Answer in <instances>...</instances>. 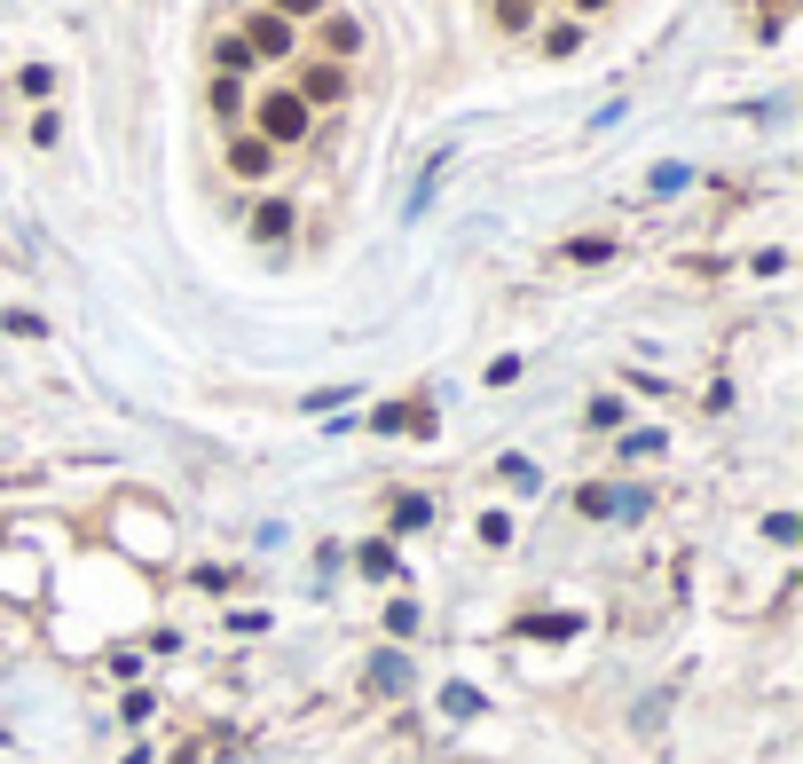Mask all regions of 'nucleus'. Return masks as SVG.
Masks as SVG:
<instances>
[{"mask_svg": "<svg viewBox=\"0 0 803 764\" xmlns=\"http://www.w3.org/2000/svg\"><path fill=\"white\" fill-rule=\"evenodd\" d=\"M481 544H512V520L505 513H481Z\"/></svg>", "mask_w": 803, "mask_h": 764, "instance_id": "22", "label": "nucleus"}, {"mask_svg": "<svg viewBox=\"0 0 803 764\" xmlns=\"http://www.w3.org/2000/svg\"><path fill=\"white\" fill-rule=\"evenodd\" d=\"M567 260H576V269H598V260H615V237H567Z\"/></svg>", "mask_w": 803, "mask_h": 764, "instance_id": "10", "label": "nucleus"}, {"mask_svg": "<svg viewBox=\"0 0 803 764\" xmlns=\"http://www.w3.org/2000/svg\"><path fill=\"white\" fill-rule=\"evenodd\" d=\"M386 630H394V639H418V607L394 600V607H386Z\"/></svg>", "mask_w": 803, "mask_h": 764, "instance_id": "17", "label": "nucleus"}, {"mask_svg": "<svg viewBox=\"0 0 803 764\" xmlns=\"http://www.w3.org/2000/svg\"><path fill=\"white\" fill-rule=\"evenodd\" d=\"M576 505H583L591 520H607V513H615V489H583V496H576Z\"/></svg>", "mask_w": 803, "mask_h": 764, "instance_id": "21", "label": "nucleus"}, {"mask_svg": "<svg viewBox=\"0 0 803 764\" xmlns=\"http://www.w3.org/2000/svg\"><path fill=\"white\" fill-rule=\"evenodd\" d=\"M252 237H260V245H284V237H292V206H284V197H268V206L252 213Z\"/></svg>", "mask_w": 803, "mask_h": 764, "instance_id": "5", "label": "nucleus"}, {"mask_svg": "<svg viewBox=\"0 0 803 764\" xmlns=\"http://www.w3.org/2000/svg\"><path fill=\"white\" fill-rule=\"evenodd\" d=\"M442 717H457V725L481 717V693H473V686H442Z\"/></svg>", "mask_w": 803, "mask_h": 764, "instance_id": "12", "label": "nucleus"}, {"mask_svg": "<svg viewBox=\"0 0 803 764\" xmlns=\"http://www.w3.org/2000/svg\"><path fill=\"white\" fill-rule=\"evenodd\" d=\"M292 95H299V103H308V111H316V103H339V95H347V63H308V72H299V87H292Z\"/></svg>", "mask_w": 803, "mask_h": 764, "instance_id": "2", "label": "nucleus"}, {"mask_svg": "<svg viewBox=\"0 0 803 764\" xmlns=\"http://www.w3.org/2000/svg\"><path fill=\"white\" fill-rule=\"evenodd\" d=\"M576 9H607V0H576Z\"/></svg>", "mask_w": 803, "mask_h": 764, "instance_id": "26", "label": "nucleus"}, {"mask_svg": "<svg viewBox=\"0 0 803 764\" xmlns=\"http://www.w3.org/2000/svg\"><path fill=\"white\" fill-rule=\"evenodd\" d=\"M213 111H221V119H237V111H245V87H237V79H228V72L213 79Z\"/></svg>", "mask_w": 803, "mask_h": 764, "instance_id": "16", "label": "nucleus"}, {"mask_svg": "<svg viewBox=\"0 0 803 764\" xmlns=\"http://www.w3.org/2000/svg\"><path fill=\"white\" fill-rule=\"evenodd\" d=\"M496 473H505L512 489H535V465H528V457H505V465H496Z\"/></svg>", "mask_w": 803, "mask_h": 764, "instance_id": "24", "label": "nucleus"}, {"mask_svg": "<svg viewBox=\"0 0 803 764\" xmlns=\"http://www.w3.org/2000/svg\"><path fill=\"white\" fill-rule=\"evenodd\" d=\"M323 48H331V63L355 56V48H362V24H355V16H331V24H323Z\"/></svg>", "mask_w": 803, "mask_h": 764, "instance_id": "7", "label": "nucleus"}, {"mask_svg": "<svg viewBox=\"0 0 803 764\" xmlns=\"http://www.w3.org/2000/svg\"><path fill=\"white\" fill-rule=\"evenodd\" d=\"M308 103H299V95L284 87V95H268V103H260V143L268 150H284V143H308Z\"/></svg>", "mask_w": 803, "mask_h": 764, "instance_id": "1", "label": "nucleus"}, {"mask_svg": "<svg viewBox=\"0 0 803 764\" xmlns=\"http://www.w3.org/2000/svg\"><path fill=\"white\" fill-rule=\"evenodd\" d=\"M394 528H433V496H410V489H402V496H394Z\"/></svg>", "mask_w": 803, "mask_h": 764, "instance_id": "9", "label": "nucleus"}, {"mask_svg": "<svg viewBox=\"0 0 803 764\" xmlns=\"http://www.w3.org/2000/svg\"><path fill=\"white\" fill-rule=\"evenodd\" d=\"M268 158H276V150H268L260 135H237V143H228V165H237V174H268Z\"/></svg>", "mask_w": 803, "mask_h": 764, "instance_id": "6", "label": "nucleus"}, {"mask_svg": "<svg viewBox=\"0 0 803 764\" xmlns=\"http://www.w3.org/2000/svg\"><path fill=\"white\" fill-rule=\"evenodd\" d=\"M237 40L252 48V63H260V56H292V24H284L276 9H268V16H252V24L237 32Z\"/></svg>", "mask_w": 803, "mask_h": 764, "instance_id": "3", "label": "nucleus"}, {"mask_svg": "<svg viewBox=\"0 0 803 764\" xmlns=\"http://www.w3.org/2000/svg\"><path fill=\"white\" fill-rule=\"evenodd\" d=\"M16 87H24V95H48V87H55V72H48V63H24Z\"/></svg>", "mask_w": 803, "mask_h": 764, "instance_id": "19", "label": "nucleus"}, {"mask_svg": "<svg viewBox=\"0 0 803 764\" xmlns=\"http://www.w3.org/2000/svg\"><path fill=\"white\" fill-rule=\"evenodd\" d=\"M276 16L292 24V16H323V0H276Z\"/></svg>", "mask_w": 803, "mask_h": 764, "instance_id": "25", "label": "nucleus"}, {"mask_svg": "<svg viewBox=\"0 0 803 764\" xmlns=\"http://www.w3.org/2000/svg\"><path fill=\"white\" fill-rule=\"evenodd\" d=\"M528 9H535V0H496V24L520 32V24H528Z\"/></svg>", "mask_w": 803, "mask_h": 764, "instance_id": "23", "label": "nucleus"}, {"mask_svg": "<svg viewBox=\"0 0 803 764\" xmlns=\"http://www.w3.org/2000/svg\"><path fill=\"white\" fill-rule=\"evenodd\" d=\"M0 323H9V331H16V340H40V331H48V323H40V316H32V308H9V316H0Z\"/></svg>", "mask_w": 803, "mask_h": 764, "instance_id": "20", "label": "nucleus"}, {"mask_svg": "<svg viewBox=\"0 0 803 764\" xmlns=\"http://www.w3.org/2000/svg\"><path fill=\"white\" fill-rule=\"evenodd\" d=\"M371 686L379 693H402V686H410V662H402V654H371Z\"/></svg>", "mask_w": 803, "mask_h": 764, "instance_id": "8", "label": "nucleus"}, {"mask_svg": "<svg viewBox=\"0 0 803 764\" xmlns=\"http://www.w3.org/2000/svg\"><path fill=\"white\" fill-rule=\"evenodd\" d=\"M371 434H433V403H386V410H371Z\"/></svg>", "mask_w": 803, "mask_h": 764, "instance_id": "4", "label": "nucleus"}, {"mask_svg": "<svg viewBox=\"0 0 803 764\" xmlns=\"http://www.w3.org/2000/svg\"><path fill=\"white\" fill-rule=\"evenodd\" d=\"M355 568L371 576V583H386V576H394V544H362V559H355Z\"/></svg>", "mask_w": 803, "mask_h": 764, "instance_id": "14", "label": "nucleus"}, {"mask_svg": "<svg viewBox=\"0 0 803 764\" xmlns=\"http://www.w3.org/2000/svg\"><path fill=\"white\" fill-rule=\"evenodd\" d=\"M764 537H773V544H803V520L795 513H773V520H764Z\"/></svg>", "mask_w": 803, "mask_h": 764, "instance_id": "18", "label": "nucleus"}, {"mask_svg": "<svg viewBox=\"0 0 803 764\" xmlns=\"http://www.w3.org/2000/svg\"><path fill=\"white\" fill-rule=\"evenodd\" d=\"M773 9H788V0H773Z\"/></svg>", "mask_w": 803, "mask_h": 764, "instance_id": "27", "label": "nucleus"}, {"mask_svg": "<svg viewBox=\"0 0 803 764\" xmlns=\"http://www.w3.org/2000/svg\"><path fill=\"white\" fill-rule=\"evenodd\" d=\"M685 182H693V174H685V165H678V158H662V165H654V174H646V189H654V197H669V189H685Z\"/></svg>", "mask_w": 803, "mask_h": 764, "instance_id": "15", "label": "nucleus"}, {"mask_svg": "<svg viewBox=\"0 0 803 764\" xmlns=\"http://www.w3.org/2000/svg\"><path fill=\"white\" fill-rule=\"evenodd\" d=\"M520 630H528V639H567L576 615H520Z\"/></svg>", "mask_w": 803, "mask_h": 764, "instance_id": "13", "label": "nucleus"}, {"mask_svg": "<svg viewBox=\"0 0 803 764\" xmlns=\"http://www.w3.org/2000/svg\"><path fill=\"white\" fill-rule=\"evenodd\" d=\"M213 63H221V72H228V79H237V72H245V63H252V48L237 40V32H221V40H213Z\"/></svg>", "mask_w": 803, "mask_h": 764, "instance_id": "11", "label": "nucleus"}]
</instances>
